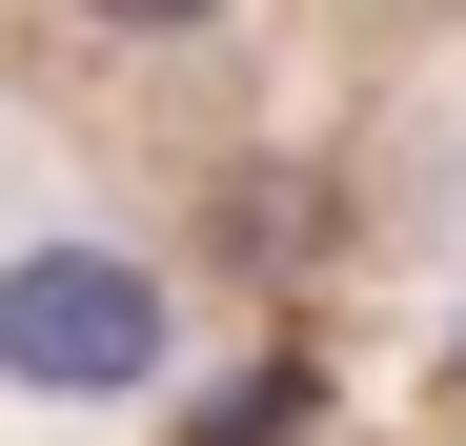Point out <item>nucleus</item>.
<instances>
[{"label": "nucleus", "mask_w": 466, "mask_h": 446, "mask_svg": "<svg viewBox=\"0 0 466 446\" xmlns=\"http://www.w3.org/2000/svg\"><path fill=\"white\" fill-rule=\"evenodd\" d=\"M0 365H21V386H142V365H163L142 264H82V244L0 264Z\"/></svg>", "instance_id": "1"}, {"label": "nucleus", "mask_w": 466, "mask_h": 446, "mask_svg": "<svg viewBox=\"0 0 466 446\" xmlns=\"http://www.w3.org/2000/svg\"><path fill=\"white\" fill-rule=\"evenodd\" d=\"M102 21H223V0H102Z\"/></svg>", "instance_id": "2"}]
</instances>
